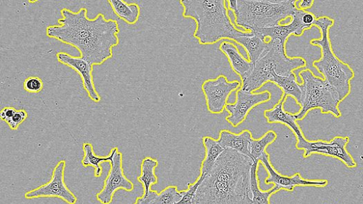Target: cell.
<instances>
[{"instance_id":"1","label":"cell","mask_w":363,"mask_h":204,"mask_svg":"<svg viewBox=\"0 0 363 204\" xmlns=\"http://www.w3.org/2000/svg\"><path fill=\"white\" fill-rule=\"evenodd\" d=\"M87 11L85 7L76 12L62 8L59 24L48 26L46 35L74 47L93 66L101 65L113 57L112 49L119 44L118 23L101 13L89 18Z\"/></svg>"},{"instance_id":"2","label":"cell","mask_w":363,"mask_h":204,"mask_svg":"<svg viewBox=\"0 0 363 204\" xmlns=\"http://www.w3.org/2000/svg\"><path fill=\"white\" fill-rule=\"evenodd\" d=\"M251 157L225 149L203 175L191 204H252Z\"/></svg>"},{"instance_id":"3","label":"cell","mask_w":363,"mask_h":204,"mask_svg":"<svg viewBox=\"0 0 363 204\" xmlns=\"http://www.w3.org/2000/svg\"><path fill=\"white\" fill-rule=\"evenodd\" d=\"M179 3L184 8L183 16L196 23L194 36L200 44L211 45L223 39L234 41L247 33L232 23L226 1L181 0Z\"/></svg>"},{"instance_id":"4","label":"cell","mask_w":363,"mask_h":204,"mask_svg":"<svg viewBox=\"0 0 363 204\" xmlns=\"http://www.w3.org/2000/svg\"><path fill=\"white\" fill-rule=\"evenodd\" d=\"M294 0H233L227 1L228 10L232 11L235 24L245 31L256 33L280 24L291 18L296 10Z\"/></svg>"},{"instance_id":"5","label":"cell","mask_w":363,"mask_h":204,"mask_svg":"<svg viewBox=\"0 0 363 204\" xmlns=\"http://www.w3.org/2000/svg\"><path fill=\"white\" fill-rule=\"evenodd\" d=\"M334 23V20L328 16L317 18L314 26L320 29L321 37L319 39H313L310 42L321 49V57L313 62V66L337 91L342 101L350 93V81L354 73L350 66L339 59L333 51L329 30Z\"/></svg>"},{"instance_id":"6","label":"cell","mask_w":363,"mask_h":204,"mask_svg":"<svg viewBox=\"0 0 363 204\" xmlns=\"http://www.w3.org/2000/svg\"><path fill=\"white\" fill-rule=\"evenodd\" d=\"M269 40V50L253 64L250 74L242 79V89L255 92L265 83L271 81L274 72L279 75L286 76L296 69L306 67V62L303 57H288L285 45L279 40Z\"/></svg>"},{"instance_id":"7","label":"cell","mask_w":363,"mask_h":204,"mask_svg":"<svg viewBox=\"0 0 363 204\" xmlns=\"http://www.w3.org/2000/svg\"><path fill=\"white\" fill-rule=\"evenodd\" d=\"M299 76L302 81V101L299 111L294 113L296 120H303L310 110L315 108L335 118L342 115L339 109L340 96L323 78L315 76L309 69L301 71Z\"/></svg>"},{"instance_id":"8","label":"cell","mask_w":363,"mask_h":204,"mask_svg":"<svg viewBox=\"0 0 363 204\" xmlns=\"http://www.w3.org/2000/svg\"><path fill=\"white\" fill-rule=\"evenodd\" d=\"M348 142V137L337 136L330 141L321 140L309 141L303 137L297 140L296 147L298 149L304 150V158L312 154H320L336 158L342 162L347 167L354 168L357 166V164L346 149Z\"/></svg>"},{"instance_id":"9","label":"cell","mask_w":363,"mask_h":204,"mask_svg":"<svg viewBox=\"0 0 363 204\" xmlns=\"http://www.w3.org/2000/svg\"><path fill=\"white\" fill-rule=\"evenodd\" d=\"M241 87L240 81H229L227 77L220 74L215 79L204 81L201 89L205 96L208 110L214 114L221 113L228 104L230 94Z\"/></svg>"},{"instance_id":"10","label":"cell","mask_w":363,"mask_h":204,"mask_svg":"<svg viewBox=\"0 0 363 204\" xmlns=\"http://www.w3.org/2000/svg\"><path fill=\"white\" fill-rule=\"evenodd\" d=\"M65 161L60 160L55 166L52 178L48 183L28 191L24 197L27 199L38 198H58L68 204H75L77 197L67 187L64 181Z\"/></svg>"},{"instance_id":"11","label":"cell","mask_w":363,"mask_h":204,"mask_svg":"<svg viewBox=\"0 0 363 204\" xmlns=\"http://www.w3.org/2000/svg\"><path fill=\"white\" fill-rule=\"evenodd\" d=\"M271 94L268 91L250 92L240 88L236 92V100L228 103L225 109L229 113L225 120L233 126L238 127L254 107L269 101Z\"/></svg>"},{"instance_id":"12","label":"cell","mask_w":363,"mask_h":204,"mask_svg":"<svg viewBox=\"0 0 363 204\" xmlns=\"http://www.w3.org/2000/svg\"><path fill=\"white\" fill-rule=\"evenodd\" d=\"M110 164L111 169L104 181V187L96 196L102 204H110L115 192L119 189L131 191L134 188L133 182L123 173L121 152L116 151Z\"/></svg>"},{"instance_id":"13","label":"cell","mask_w":363,"mask_h":204,"mask_svg":"<svg viewBox=\"0 0 363 204\" xmlns=\"http://www.w3.org/2000/svg\"><path fill=\"white\" fill-rule=\"evenodd\" d=\"M259 162L266 169L268 176L265 178L266 184L273 183L278 190L284 189L292 191L295 186H316L323 187L328 183L327 180H307L296 173L291 176H284L279 174L272 165L269 160V155L265 152L259 158Z\"/></svg>"},{"instance_id":"14","label":"cell","mask_w":363,"mask_h":204,"mask_svg":"<svg viewBox=\"0 0 363 204\" xmlns=\"http://www.w3.org/2000/svg\"><path fill=\"white\" fill-rule=\"evenodd\" d=\"M56 57L58 62L72 68L79 74L84 89L91 100L96 103L100 102L101 98L93 80V65L80 56H72L65 52H58Z\"/></svg>"},{"instance_id":"15","label":"cell","mask_w":363,"mask_h":204,"mask_svg":"<svg viewBox=\"0 0 363 204\" xmlns=\"http://www.w3.org/2000/svg\"><path fill=\"white\" fill-rule=\"evenodd\" d=\"M304 12L305 10L296 8L289 23H280L271 28L262 29L256 33H258L264 39L268 38L269 40H278L285 45L288 38L291 35L301 36L306 30L312 28L303 22V15Z\"/></svg>"},{"instance_id":"16","label":"cell","mask_w":363,"mask_h":204,"mask_svg":"<svg viewBox=\"0 0 363 204\" xmlns=\"http://www.w3.org/2000/svg\"><path fill=\"white\" fill-rule=\"evenodd\" d=\"M286 96L281 95L278 103L272 108L265 110L264 115L269 123H279L289 127L299 140L304 137L300 127L296 123L294 113L287 112L284 108Z\"/></svg>"},{"instance_id":"17","label":"cell","mask_w":363,"mask_h":204,"mask_svg":"<svg viewBox=\"0 0 363 204\" xmlns=\"http://www.w3.org/2000/svg\"><path fill=\"white\" fill-rule=\"evenodd\" d=\"M252 139V133L248 130H244L238 134L222 130L218 141L225 149H233L251 157L250 143Z\"/></svg>"},{"instance_id":"18","label":"cell","mask_w":363,"mask_h":204,"mask_svg":"<svg viewBox=\"0 0 363 204\" xmlns=\"http://www.w3.org/2000/svg\"><path fill=\"white\" fill-rule=\"evenodd\" d=\"M219 50L227 57L233 70L238 74L241 79L247 76L253 68V64L245 57L236 45L230 41L225 40L219 45Z\"/></svg>"},{"instance_id":"19","label":"cell","mask_w":363,"mask_h":204,"mask_svg":"<svg viewBox=\"0 0 363 204\" xmlns=\"http://www.w3.org/2000/svg\"><path fill=\"white\" fill-rule=\"evenodd\" d=\"M234 41L244 47L253 64L267 52L270 46L269 40L266 41L258 33L250 31Z\"/></svg>"},{"instance_id":"20","label":"cell","mask_w":363,"mask_h":204,"mask_svg":"<svg viewBox=\"0 0 363 204\" xmlns=\"http://www.w3.org/2000/svg\"><path fill=\"white\" fill-rule=\"evenodd\" d=\"M270 81L277 84L282 90V95L286 97L291 96L299 106L301 105L302 101L301 84L298 82L294 72L286 76H282L274 72Z\"/></svg>"},{"instance_id":"21","label":"cell","mask_w":363,"mask_h":204,"mask_svg":"<svg viewBox=\"0 0 363 204\" xmlns=\"http://www.w3.org/2000/svg\"><path fill=\"white\" fill-rule=\"evenodd\" d=\"M114 13L129 25L138 22L140 15V8L136 3H128L123 0H108Z\"/></svg>"},{"instance_id":"22","label":"cell","mask_w":363,"mask_h":204,"mask_svg":"<svg viewBox=\"0 0 363 204\" xmlns=\"http://www.w3.org/2000/svg\"><path fill=\"white\" fill-rule=\"evenodd\" d=\"M202 142L206 154L201 166V175H205L211 170L216 161L225 149L220 144L218 140L208 136L203 137Z\"/></svg>"},{"instance_id":"23","label":"cell","mask_w":363,"mask_h":204,"mask_svg":"<svg viewBox=\"0 0 363 204\" xmlns=\"http://www.w3.org/2000/svg\"><path fill=\"white\" fill-rule=\"evenodd\" d=\"M84 157L82 160L83 166H94L95 169L94 175L96 177H99L102 173V168L100 165L101 162H111L113 157L118 150V148L113 147L109 155L106 157H99L94 152L93 146L89 142H84L83 144Z\"/></svg>"},{"instance_id":"24","label":"cell","mask_w":363,"mask_h":204,"mask_svg":"<svg viewBox=\"0 0 363 204\" xmlns=\"http://www.w3.org/2000/svg\"><path fill=\"white\" fill-rule=\"evenodd\" d=\"M258 163L259 162H255L251 168L250 189L252 204H270V196L279 191V190L274 186L269 190L264 191L259 188V178L257 176Z\"/></svg>"},{"instance_id":"25","label":"cell","mask_w":363,"mask_h":204,"mask_svg":"<svg viewBox=\"0 0 363 204\" xmlns=\"http://www.w3.org/2000/svg\"><path fill=\"white\" fill-rule=\"evenodd\" d=\"M157 164V160L152 157H145L141 162L140 175L138 177V181L143 186L145 196L149 193L151 186L157 183L155 174Z\"/></svg>"},{"instance_id":"26","label":"cell","mask_w":363,"mask_h":204,"mask_svg":"<svg viewBox=\"0 0 363 204\" xmlns=\"http://www.w3.org/2000/svg\"><path fill=\"white\" fill-rule=\"evenodd\" d=\"M277 133L274 130H268L259 139H252L250 143L251 158L259 162V158L266 152V148L277 139Z\"/></svg>"},{"instance_id":"27","label":"cell","mask_w":363,"mask_h":204,"mask_svg":"<svg viewBox=\"0 0 363 204\" xmlns=\"http://www.w3.org/2000/svg\"><path fill=\"white\" fill-rule=\"evenodd\" d=\"M184 191H177V186H169L160 191L151 204H175L182 198Z\"/></svg>"},{"instance_id":"28","label":"cell","mask_w":363,"mask_h":204,"mask_svg":"<svg viewBox=\"0 0 363 204\" xmlns=\"http://www.w3.org/2000/svg\"><path fill=\"white\" fill-rule=\"evenodd\" d=\"M203 175L199 176L197 180L192 184L188 186V188L184 191V194L181 200L175 204H191L194 196L203 180Z\"/></svg>"},{"instance_id":"29","label":"cell","mask_w":363,"mask_h":204,"mask_svg":"<svg viewBox=\"0 0 363 204\" xmlns=\"http://www.w3.org/2000/svg\"><path fill=\"white\" fill-rule=\"evenodd\" d=\"M43 86V81L38 76L28 77L23 82V89L30 93H38L40 91Z\"/></svg>"},{"instance_id":"30","label":"cell","mask_w":363,"mask_h":204,"mask_svg":"<svg viewBox=\"0 0 363 204\" xmlns=\"http://www.w3.org/2000/svg\"><path fill=\"white\" fill-rule=\"evenodd\" d=\"M28 113L24 109L17 110L14 115L6 123L9 128L13 130H17L18 126L26 119Z\"/></svg>"},{"instance_id":"31","label":"cell","mask_w":363,"mask_h":204,"mask_svg":"<svg viewBox=\"0 0 363 204\" xmlns=\"http://www.w3.org/2000/svg\"><path fill=\"white\" fill-rule=\"evenodd\" d=\"M157 193V191L150 190L147 195L137 198L134 204H151Z\"/></svg>"},{"instance_id":"32","label":"cell","mask_w":363,"mask_h":204,"mask_svg":"<svg viewBox=\"0 0 363 204\" xmlns=\"http://www.w3.org/2000/svg\"><path fill=\"white\" fill-rule=\"evenodd\" d=\"M16 110H17L13 107H4L0 111V118L2 120L6 122L14 115Z\"/></svg>"},{"instance_id":"33","label":"cell","mask_w":363,"mask_h":204,"mask_svg":"<svg viewBox=\"0 0 363 204\" xmlns=\"http://www.w3.org/2000/svg\"><path fill=\"white\" fill-rule=\"evenodd\" d=\"M296 4H298V5H296L297 8L306 11V9L312 7V6L314 4V1L313 0H301V1H297Z\"/></svg>"}]
</instances>
